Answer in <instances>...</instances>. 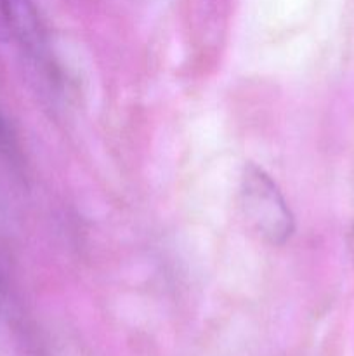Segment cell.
<instances>
[{
	"label": "cell",
	"mask_w": 354,
	"mask_h": 356,
	"mask_svg": "<svg viewBox=\"0 0 354 356\" xmlns=\"http://www.w3.org/2000/svg\"><path fill=\"white\" fill-rule=\"evenodd\" d=\"M239 207L246 225L264 242L271 245H283L294 235V214L283 193L273 177L253 163L246 165L243 170L239 184Z\"/></svg>",
	"instance_id": "6da1fadb"
},
{
	"label": "cell",
	"mask_w": 354,
	"mask_h": 356,
	"mask_svg": "<svg viewBox=\"0 0 354 356\" xmlns=\"http://www.w3.org/2000/svg\"><path fill=\"white\" fill-rule=\"evenodd\" d=\"M14 30L28 44L38 42V21L30 0H2Z\"/></svg>",
	"instance_id": "7a4b0ae2"
},
{
	"label": "cell",
	"mask_w": 354,
	"mask_h": 356,
	"mask_svg": "<svg viewBox=\"0 0 354 356\" xmlns=\"http://www.w3.org/2000/svg\"><path fill=\"white\" fill-rule=\"evenodd\" d=\"M351 252H353V259H354V233H353V238H351Z\"/></svg>",
	"instance_id": "3957f363"
}]
</instances>
